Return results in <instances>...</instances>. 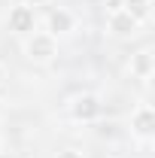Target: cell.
Instances as JSON below:
<instances>
[{"label": "cell", "instance_id": "cell-8", "mask_svg": "<svg viewBox=\"0 0 155 158\" xmlns=\"http://www.w3.org/2000/svg\"><path fill=\"white\" fill-rule=\"evenodd\" d=\"M122 9L140 24H146L152 19V0H122Z\"/></svg>", "mask_w": 155, "mask_h": 158}, {"label": "cell", "instance_id": "cell-10", "mask_svg": "<svg viewBox=\"0 0 155 158\" xmlns=\"http://www.w3.org/2000/svg\"><path fill=\"white\" fill-rule=\"evenodd\" d=\"M116 9H122V0H107V12H116Z\"/></svg>", "mask_w": 155, "mask_h": 158}, {"label": "cell", "instance_id": "cell-4", "mask_svg": "<svg viewBox=\"0 0 155 158\" xmlns=\"http://www.w3.org/2000/svg\"><path fill=\"white\" fill-rule=\"evenodd\" d=\"M76 12L73 9H67V6H52L49 9V15H46V34H52V37H67V34H73L76 31Z\"/></svg>", "mask_w": 155, "mask_h": 158}, {"label": "cell", "instance_id": "cell-6", "mask_svg": "<svg viewBox=\"0 0 155 158\" xmlns=\"http://www.w3.org/2000/svg\"><path fill=\"white\" fill-rule=\"evenodd\" d=\"M140 21H134L125 9H116V12H110L107 15V34L110 37H116V40H131L140 34Z\"/></svg>", "mask_w": 155, "mask_h": 158}, {"label": "cell", "instance_id": "cell-2", "mask_svg": "<svg viewBox=\"0 0 155 158\" xmlns=\"http://www.w3.org/2000/svg\"><path fill=\"white\" fill-rule=\"evenodd\" d=\"M70 118L76 122V125H94L97 118L103 116V103H100V98H97L94 91H82V94H76V98L70 100Z\"/></svg>", "mask_w": 155, "mask_h": 158}, {"label": "cell", "instance_id": "cell-7", "mask_svg": "<svg viewBox=\"0 0 155 158\" xmlns=\"http://www.w3.org/2000/svg\"><path fill=\"white\" fill-rule=\"evenodd\" d=\"M128 73L134 79H140V82H149L155 73V55L149 46H143V49H137L134 55H131V61H128Z\"/></svg>", "mask_w": 155, "mask_h": 158}, {"label": "cell", "instance_id": "cell-11", "mask_svg": "<svg viewBox=\"0 0 155 158\" xmlns=\"http://www.w3.org/2000/svg\"><path fill=\"white\" fill-rule=\"evenodd\" d=\"M21 3H27V6L37 9V6H46V3H52V0H21Z\"/></svg>", "mask_w": 155, "mask_h": 158}, {"label": "cell", "instance_id": "cell-9", "mask_svg": "<svg viewBox=\"0 0 155 158\" xmlns=\"http://www.w3.org/2000/svg\"><path fill=\"white\" fill-rule=\"evenodd\" d=\"M55 158H85V155H82L79 149H61V152H58Z\"/></svg>", "mask_w": 155, "mask_h": 158}, {"label": "cell", "instance_id": "cell-1", "mask_svg": "<svg viewBox=\"0 0 155 158\" xmlns=\"http://www.w3.org/2000/svg\"><path fill=\"white\" fill-rule=\"evenodd\" d=\"M24 58L34 64H52L58 58V40L46 31H34L31 37H24Z\"/></svg>", "mask_w": 155, "mask_h": 158}, {"label": "cell", "instance_id": "cell-3", "mask_svg": "<svg viewBox=\"0 0 155 158\" xmlns=\"http://www.w3.org/2000/svg\"><path fill=\"white\" fill-rule=\"evenodd\" d=\"M37 21H40L37 9L27 6V3H19V6H12L9 15H6V31L15 34V37H31V34L37 31Z\"/></svg>", "mask_w": 155, "mask_h": 158}, {"label": "cell", "instance_id": "cell-5", "mask_svg": "<svg viewBox=\"0 0 155 158\" xmlns=\"http://www.w3.org/2000/svg\"><path fill=\"white\" fill-rule=\"evenodd\" d=\"M152 134H155V110L149 103H137L131 110V137L149 143Z\"/></svg>", "mask_w": 155, "mask_h": 158}, {"label": "cell", "instance_id": "cell-12", "mask_svg": "<svg viewBox=\"0 0 155 158\" xmlns=\"http://www.w3.org/2000/svg\"><path fill=\"white\" fill-rule=\"evenodd\" d=\"M3 79H6V67H3V61H0V85H3Z\"/></svg>", "mask_w": 155, "mask_h": 158}]
</instances>
